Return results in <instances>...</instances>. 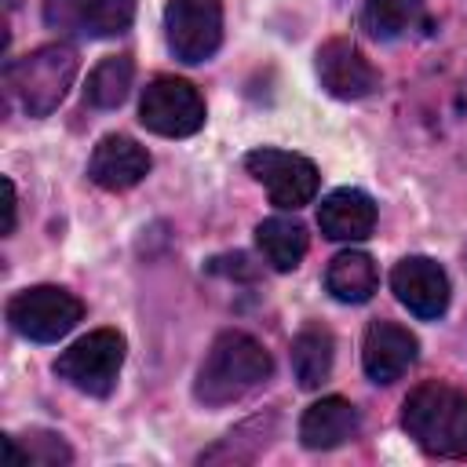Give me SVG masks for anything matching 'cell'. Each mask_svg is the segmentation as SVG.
Segmentation results:
<instances>
[{"label": "cell", "mask_w": 467, "mask_h": 467, "mask_svg": "<svg viewBox=\"0 0 467 467\" xmlns=\"http://www.w3.org/2000/svg\"><path fill=\"white\" fill-rule=\"evenodd\" d=\"M270 372H274V361L266 347L255 336L230 328V332H219L215 343L208 347L197 368L193 394L204 405H230L248 390H255L259 383H266Z\"/></svg>", "instance_id": "6da1fadb"}, {"label": "cell", "mask_w": 467, "mask_h": 467, "mask_svg": "<svg viewBox=\"0 0 467 467\" xmlns=\"http://www.w3.org/2000/svg\"><path fill=\"white\" fill-rule=\"evenodd\" d=\"M405 434L431 456H467V394L449 383H420L401 405Z\"/></svg>", "instance_id": "7a4b0ae2"}, {"label": "cell", "mask_w": 467, "mask_h": 467, "mask_svg": "<svg viewBox=\"0 0 467 467\" xmlns=\"http://www.w3.org/2000/svg\"><path fill=\"white\" fill-rule=\"evenodd\" d=\"M77 69H80L77 47L55 40V44H40L29 55L7 62L4 84L29 117H47L51 109H58V102L73 88Z\"/></svg>", "instance_id": "3957f363"}, {"label": "cell", "mask_w": 467, "mask_h": 467, "mask_svg": "<svg viewBox=\"0 0 467 467\" xmlns=\"http://www.w3.org/2000/svg\"><path fill=\"white\" fill-rule=\"evenodd\" d=\"M120 365H124V336L117 328H95L58 354L55 372L73 390L91 394V398H106L117 387Z\"/></svg>", "instance_id": "277c9868"}, {"label": "cell", "mask_w": 467, "mask_h": 467, "mask_svg": "<svg viewBox=\"0 0 467 467\" xmlns=\"http://www.w3.org/2000/svg\"><path fill=\"white\" fill-rule=\"evenodd\" d=\"M84 317V303L58 285H33L7 299V321L18 336L33 343L62 339Z\"/></svg>", "instance_id": "5b68a950"}, {"label": "cell", "mask_w": 467, "mask_h": 467, "mask_svg": "<svg viewBox=\"0 0 467 467\" xmlns=\"http://www.w3.org/2000/svg\"><path fill=\"white\" fill-rule=\"evenodd\" d=\"M244 168L255 182H263L270 204L281 208V212H296V208L310 204L314 193H317V168L303 153L259 146L244 157Z\"/></svg>", "instance_id": "8992f818"}, {"label": "cell", "mask_w": 467, "mask_h": 467, "mask_svg": "<svg viewBox=\"0 0 467 467\" xmlns=\"http://www.w3.org/2000/svg\"><path fill=\"white\" fill-rule=\"evenodd\" d=\"M139 120L164 139H186L204 124V99L182 77H153L139 99Z\"/></svg>", "instance_id": "52a82bcc"}, {"label": "cell", "mask_w": 467, "mask_h": 467, "mask_svg": "<svg viewBox=\"0 0 467 467\" xmlns=\"http://www.w3.org/2000/svg\"><path fill=\"white\" fill-rule=\"evenodd\" d=\"M164 36L175 58L208 62L223 44V4L219 0H168Z\"/></svg>", "instance_id": "ba28073f"}, {"label": "cell", "mask_w": 467, "mask_h": 467, "mask_svg": "<svg viewBox=\"0 0 467 467\" xmlns=\"http://www.w3.org/2000/svg\"><path fill=\"white\" fill-rule=\"evenodd\" d=\"M390 292L409 314L423 321H438L449 310V274L427 255H405L390 270Z\"/></svg>", "instance_id": "9c48e42d"}, {"label": "cell", "mask_w": 467, "mask_h": 467, "mask_svg": "<svg viewBox=\"0 0 467 467\" xmlns=\"http://www.w3.org/2000/svg\"><path fill=\"white\" fill-rule=\"evenodd\" d=\"M317 77H321V88L332 95V99H365L379 88V73L376 66L365 58V51L347 40V36H332L317 47Z\"/></svg>", "instance_id": "30bf717a"}, {"label": "cell", "mask_w": 467, "mask_h": 467, "mask_svg": "<svg viewBox=\"0 0 467 467\" xmlns=\"http://www.w3.org/2000/svg\"><path fill=\"white\" fill-rule=\"evenodd\" d=\"M135 0H44V22L58 33L117 36L131 26Z\"/></svg>", "instance_id": "8fae6325"}, {"label": "cell", "mask_w": 467, "mask_h": 467, "mask_svg": "<svg viewBox=\"0 0 467 467\" xmlns=\"http://www.w3.org/2000/svg\"><path fill=\"white\" fill-rule=\"evenodd\" d=\"M416 336L398 321H372L361 339V365L372 383H394L416 365Z\"/></svg>", "instance_id": "7c38bea8"}, {"label": "cell", "mask_w": 467, "mask_h": 467, "mask_svg": "<svg viewBox=\"0 0 467 467\" xmlns=\"http://www.w3.org/2000/svg\"><path fill=\"white\" fill-rule=\"evenodd\" d=\"M88 175L95 186H102L109 193L131 190L150 175V153H146V146H139L128 135H102L99 146L91 150Z\"/></svg>", "instance_id": "4fadbf2b"}, {"label": "cell", "mask_w": 467, "mask_h": 467, "mask_svg": "<svg viewBox=\"0 0 467 467\" xmlns=\"http://www.w3.org/2000/svg\"><path fill=\"white\" fill-rule=\"evenodd\" d=\"M317 226L328 241H365L376 230V204L365 190H332L317 204Z\"/></svg>", "instance_id": "5bb4252c"}, {"label": "cell", "mask_w": 467, "mask_h": 467, "mask_svg": "<svg viewBox=\"0 0 467 467\" xmlns=\"http://www.w3.org/2000/svg\"><path fill=\"white\" fill-rule=\"evenodd\" d=\"M354 434H358V409L339 394L314 401L299 420V441L306 449H336Z\"/></svg>", "instance_id": "9a60e30c"}, {"label": "cell", "mask_w": 467, "mask_h": 467, "mask_svg": "<svg viewBox=\"0 0 467 467\" xmlns=\"http://www.w3.org/2000/svg\"><path fill=\"white\" fill-rule=\"evenodd\" d=\"M255 244L274 270L288 274L306 255V226L299 219H288V215H270L255 226Z\"/></svg>", "instance_id": "2e32d148"}, {"label": "cell", "mask_w": 467, "mask_h": 467, "mask_svg": "<svg viewBox=\"0 0 467 467\" xmlns=\"http://www.w3.org/2000/svg\"><path fill=\"white\" fill-rule=\"evenodd\" d=\"M376 285L379 274L368 252H339L325 270V288L339 303H368Z\"/></svg>", "instance_id": "e0dca14e"}, {"label": "cell", "mask_w": 467, "mask_h": 467, "mask_svg": "<svg viewBox=\"0 0 467 467\" xmlns=\"http://www.w3.org/2000/svg\"><path fill=\"white\" fill-rule=\"evenodd\" d=\"M332 358H336V339L325 325H306L292 339V372L303 390H317L328 379Z\"/></svg>", "instance_id": "ac0fdd59"}, {"label": "cell", "mask_w": 467, "mask_h": 467, "mask_svg": "<svg viewBox=\"0 0 467 467\" xmlns=\"http://www.w3.org/2000/svg\"><path fill=\"white\" fill-rule=\"evenodd\" d=\"M131 77H135L131 55H109V58H102L88 73V88H84L88 106H95V109H117L128 99Z\"/></svg>", "instance_id": "d6986e66"}, {"label": "cell", "mask_w": 467, "mask_h": 467, "mask_svg": "<svg viewBox=\"0 0 467 467\" xmlns=\"http://www.w3.org/2000/svg\"><path fill=\"white\" fill-rule=\"evenodd\" d=\"M361 22L376 40H398L423 22V0H365Z\"/></svg>", "instance_id": "ffe728a7"}, {"label": "cell", "mask_w": 467, "mask_h": 467, "mask_svg": "<svg viewBox=\"0 0 467 467\" xmlns=\"http://www.w3.org/2000/svg\"><path fill=\"white\" fill-rule=\"evenodd\" d=\"M73 452L66 449V441L58 434H29V449H26V463H69Z\"/></svg>", "instance_id": "44dd1931"}, {"label": "cell", "mask_w": 467, "mask_h": 467, "mask_svg": "<svg viewBox=\"0 0 467 467\" xmlns=\"http://www.w3.org/2000/svg\"><path fill=\"white\" fill-rule=\"evenodd\" d=\"M4 193H7V204H4V234H11L15 230V182L11 179H4Z\"/></svg>", "instance_id": "7402d4cb"}]
</instances>
